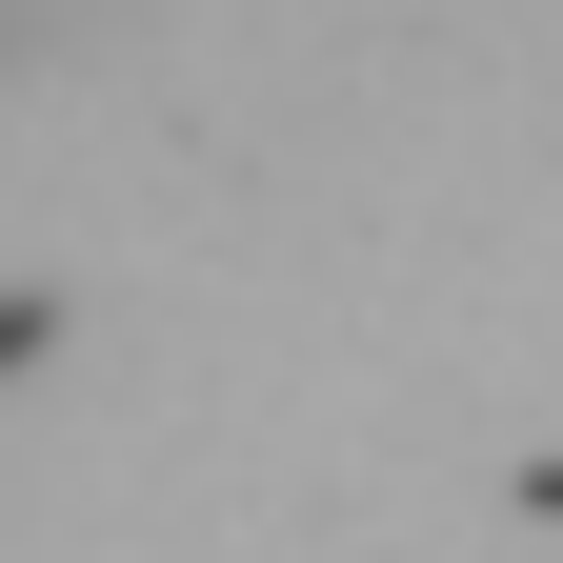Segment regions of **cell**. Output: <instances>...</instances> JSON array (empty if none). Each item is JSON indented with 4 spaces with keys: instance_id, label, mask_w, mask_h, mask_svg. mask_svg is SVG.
<instances>
[{
    "instance_id": "obj_1",
    "label": "cell",
    "mask_w": 563,
    "mask_h": 563,
    "mask_svg": "<svg viewBox=\"0 0 563 563\" xmlns=\"http://www.w3.org/2000/svg\"><path fill=\"white\" fill-rule=\"evenodd\" d=\"M41 21H60V0H0V60H21V41H41Z\"/></svg>"
}]
</instances>
